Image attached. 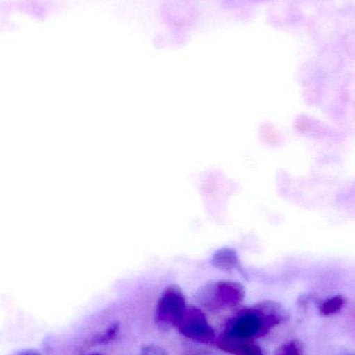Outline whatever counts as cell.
I'll use <instances>...</instances> for the list:
<instances>
[{"label":"cell","instance_id":"1","mask_svg":"<svg viewBox=\"0 0 355 355\" xmlns=\"http://www.w3.org/2000/svg\"><path fill=\"white\" fill-rule=\"evenodd\" d=\"M287 311L274 302H263L252 308L240 311L227 322L215 345L233 355H242L254 344V340L266 336L273 327L286 322Z\"/></svg>","mask_w":355,"mask_h":355},{"label":"cell","instance_id":"6","mask_svg":"<svg viewBox=\"0 0 355 355\" xmlns=\"http://www.w3.org/2000/svg\"><path fill=\"white\" fill-rule=\"evenodd\" d=\"M345 304V298L341 295L333 296L322 302L320 306V312L323 316H331V315L337 314L343 309Z\"/></svg>","mask_w":355,"mask_h":355},{"label":"cell","instance_id":"2","mask_svg":"<svg viewBox=\"0 0 355 355\" xmlns=\"http://www.w3.org/2000/svg\"><path fill=\"white\" fill-rule=\"evenodd\" d=\"M185 298L181 288L170 286L166 288L158 300L156 320L165 327H177L187 313Z\"/></svg>","mask_w":355,"mask_h":355},{"label":"cell","instance_id":"4","mask_svg":"<svg viewBox=\"0 0 355 355\" xmlns=\"http://www.w3.org/2000/svg\"><path fill=\"white\" fill-rule=\"evenodd\" d=\"M176 329L183 337L197 343L212 344L216 341L215 331L208 323L206 315L196 306L188 309L185 317Z\"/></svg>","mask_w":355,"mask_h":355},{"label":"cell","instance_id":"5","mask_svg":"<svg viewBox=\"0 0 355 355\" xmlns=\"http://www.w3.org/2000/svg\"><path fill=\"white\" fill-rule=\"evenodd\" d=\"M213 265L217 268L225 271L238 268L239 258H238L237 252L233 248H221L213 257Z\"/></svg>","mask_w":355,"mask_h":355},{"label":"cell","instance_id":"8","mask_svg":"<svg viewBox=\"0 0 355 355\" xmlns=\"http://www.w3.org/2000/svg\"><path fill=\"white\" fill-rule=\"evenodd\" d=\"M118 325H113V327H110V329H108V331H104V335H102L101 337H100L99 339H98L97 343H108V342H110L112 341V340H114L115 337H116V336L118 335Z\"/></svg>","mask_w":355,"mask_h":355},{"label":"cell","instance_id":"10","mask_svg":"<svg viewBox=\"0 0 355 355\" xmlns=\"http://www.w3.org/2000/svg\"><path fill=\"white\" fill-rule=\"evenodd\" d=\"M21 355H35V354H21Z\"/></svg>","mask_w":355,"mask_h":355},{"label":"cell","instance_id":"11","mask_svg":"<svg viewBox=\"0 0 355 355\" xmlns=\"http://www.w3.org/2000/svg\"><path fill=\"white\" fill-rule=\"evenodd\" d=\"M91 355H101V354H91Z\"/></svg>","mask_w":355,"mask_h":355},{"label":"cell","instance_id":"9","mask_svg":"<svg viewBox=\"0 0 355 355\" xmlns=\"http://www.w3.org/2000/svg\"><path fill=\"white\" fill-rule=\"evenodd\" d=\"M242 355H264L263 354L262 348L260 346L256 345V344H252L247 350H246L245 354Z\"/></svg>","mask_w":355,"mask_h":355},{"label":"cell","instance_id":"7","mask_svg":"<svg viewBox=\"0 0 355 355\" xmlns=\"http://www.w3.org/2000/svg\"><path fill=\"white\" fill-rule=\"evenodd\" d=\"M274 355H302V344L298 341H290L277 348Z\"/></svg>","mask_w":355,"mask_h":355},{"label":"cell","instance_id":"3","mask_svg":"<svg viewBox=\"0 0 355 355\" xmlns=\"http://www.w3.org/2000/svg\"><path fill=\"white\" fill-rule=\"evenodd\" d=\"M245 297V288L237 282L221 281L210 286L202 294L201 302L213 310L235 308Z\"/></svg>","mask_w":355,"mask_h":355}]
</instances>
